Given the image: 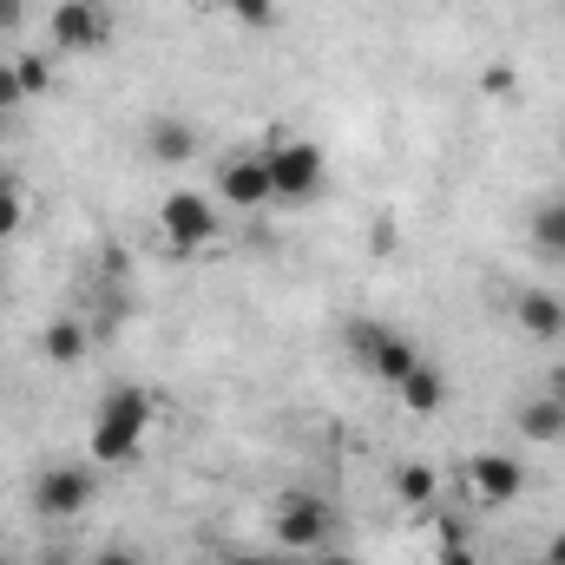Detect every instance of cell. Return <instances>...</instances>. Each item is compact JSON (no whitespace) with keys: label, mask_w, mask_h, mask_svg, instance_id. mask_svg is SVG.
I'll use <instances>...</instances> for the list:
<instances>
[{"label":"cell","mask_w":565,"mask_h":565,"mask_svg":"<svg viewBox=\"0 0 565 565\" xmlns=\"http://www.w3.org/2000/svg\"><path fill=\"white\" fill-rule=\"evenodd\" d=\"M264 164H270V191H277V198H309V191L322 184V151L309 139H282L277 132Z\"/></svg>","instance_id":"3"},{"label":"cell","mask_w":565,"mask_h":565,"mask_svg":"<svg viewBox=\"0 0 565 565\" xmlns=\"http://www.w3.org/2000/svg\"><path fill=\"white\" fill-rule=\"evenodd\" d=\"M46 565H66V553H53V559H46Z\"/></svg>","instance_id":"28"},{"label":"cell","mask_w":565,"mask_h":565,"mask_svg":"<svg viewBox=\"0 0 565 565\" xmlns=\"http://www.w3.org/2000/svg\"><path fill=\"white\" fill-rule=\"evenodd\" d=\"M546 395H553V402L565 408V369H553V375H546Z\"/></svg>","instance_id":"26"},{"label":"cell","mask_w":565,"mask_h":565,"mask_svg":"<svg viewBox=\"0 0 565 565\" xmlns=\"http://www.w3.org/2000/svg\"><path fill=\"white\" fill-rule=\"evenodd\" d=\"M224 7H231V20H244V26H257V33L277 26V0H224Z\"/></svg>","instance_id":"16"},{"label":"cell","mask_w":565,"mask_h":565,"mask_svg":"<svg viewBox=\"0 0 565 565\" xmlns=\"http://www.w3.org/2000/svg\"><path fill=\"white\" fill-rule=\"evenodd\" d=\"M349 342H355V349L369 355V369H375V375H382L388 388H402V382H408V375L422 369L415 342H408V335H395V329H355Z\"/></svg>","instance_id":"4"},{"label":"cell","mask_w":565,"mask_h":565,"mask_svg":"<svg viewBox=\"0 0 565 565\" xmlns=\"http://www.w3.org/2000/svg\"><path fill=\"white\" fill-rule=\"evenodd\" d=\"M198 7H224V0H198Z\"/></svg>","instance_id":"29"},{"label":"cell","mask_w":565,"mask_h":565,"mask_svg":"<svg viewBox=\"0 0 565 565\" xmlns=\"http://www.w3.org/2000/svg\"><path fill=\"white\" fill-rule=\"evenodd\" d=\"M0 565H13V559H0Z\"/></svg>","instance_id":"30"},{"label":"cell","mask_w":565,"mask_h":565,"mask_svg":"<svg viewBox=\"0 0 565 565\" xmlns=\"http://www.w3.org/2000/svg\"><path fill=\"white\" fill-rule=\"evenodd\" d=\"M467 487H473V500H480V507H507V500H520L526 473H520V460H513V454H480V460L467 467Z\"/></svg>","instance_id":"8"},{"label":"cell","mask_w":565,"mask_h":565,"mask_svg":"<svg viewBox=\"0 0 565 565\" xmlns=\"http://www.w3.org/2000/svg\"><path fill=\"white\" fill-rule=\"evenodd\" d=\"M53 40H60L66 53H93V46L113 40V20H106V7H93V0H60V7H53Z\"/></svg>","instance_id":"6"},{"label":"cell","mask_w":565,"mask_h":565,"mask_svg":"<svg viewBox=\"0 0 565 565\" xmlns=\"http://www.w3.org/2000/svg\"><path fill=\"white\" fill-rule=\"evenodd\" d=\"M546 565H565V533L553 540V546H546Z\"/></svg>","instance_id":"27"},{"label":"cell","mask_w":565,"mask_h":565,"mask_svg":"<svg viewBox=\"0 0 565 565\" xmlns=\"http://www.w3.org/2000/svg\"><path fill=\"white\" fill-rule=\"evenodd\" d=\"M277 546L282 553H322L329 540H335V513L316 500V493H282V507H277Z\"/></svg>","instance_id":"2"},{"label":"cell","mask_w":565,"mask_h":565,"mask_svg":"<svg viewBox=\"0 0 565 565\" xmlns=\"http://www.w3.org/2000/svg\"><path fill=\"white\" fill-rule=\"evenodd\" d=\"M158 224H164L171 244H211V237H217V211H211V198H198V191H171L164 211H158Z\"/></svg>","instance_id":"7"},{"label":"cell","mask_w":565,"mask_h":565,"mask_svg":"<svg viewBox=\"0 0 565 565\" xmlns=\"http://www.w3.org/2000/svg\"><path fill=\"white\" fill-rule=\"evenodd\" d=\"M434 565H480V559H473L467 546H440V559H434Z\"/></svg>","instance_id":"23"},{"label":"cell","mask_w":565,"mask_h":565,"mask_svg":"<svg viewBox=\"0 0 565 565\" xmlns=\"http://www.w3.org/2000/svg\"><path fill=\"white\" fill-rule=\"evenodd\" d=\"M86 500H93V473L86 467H46L33 480V507L46 520H73V513H86Z\"/></svg>","instance_id":"5"},{"label":"cell","mask_w":565,"mask_h":565,"mask_svg":"<svg viewBox=\"0 0 565 565\" xmlns=\"http://www.w3.org/2000/svg\"><path fill=\"white\" fill-rule=\"evenodd\" d=\"M46 355H53V362H79V355H86L79 322H53V329H46Z\"/></svg>","instance_id":"15"},{"label":"cell","mask_w":565,"mask_h":565,"mask_svg":"<svg viewBox=\"0 0 565 565\" xmlns=\"http://www.w3.org/2000/svg\"><path fill=\"white\" fill-rule=\"evenodd\" d=\"M513 422H520V434H526V440H559V434H565V408L546 395V388H540L533 402H520V415H513Z\"/></svg>","instance_id":"11"},{"label":"cell","mask_w":565,"mask_h":565,"mask_svg":"<svg viewBox=\"0 0 565 565\" xmlns=\"http://www.w3.org/2000/svg\"><path fill=\"white\" fill-rule=\"evenodd\" d=\"M13 66H20V86H26V99H33V93H46V86H53V66H46V60H40V53H26V60H13Z\"/></svg>","instance_id":"17"},{"label":"cell","mask_w":565,"mask_h":565,"mask_svg":"<svg viewBox=\"0 0 565 565\" xmlns=\"http://www.w3.org/2000/svg\"><path fill=\"white\" fill-rule=\"evenodd\" d=\"M217 191L231 198V204H244V211H257V204H270L277 191H270V164L264 158H231L224 171H217Z\"/></svg>","instance_id":"9"},{"label":"cell","mask_w":565,"mask_h":565,"mask_svg":"<svg viewBox=\"0 0 565 565\" xmlns=\"http://www.w3.org/2000/svg\"><path fill=\"white\" fill-rule=\"evenodd\" d=\"M20 217H26V211H20V191H13V184H0V237H13V231H20Z\"/></svg>","instance_id":"20"},{"label":"cell","mask_w":565,"mask_h":565,"mask_svg":"<svg viewBox=\"0 0 565 565\" xmlns=\"http://www.w3.org/2000/svg\"><path fill=\"white\" fill-rule=\"evenodd\" d=\"M26 99V86H20V66L13 60H0V113H13Z\"/></svg>","instance_id":"19"},{"label":"cell","mask_w":565,"mask_h":565,"mask_svg":"<svg viewBox=\"0 0 565 565\" xmlns=\"http://www.w3.org/2000/svg\"><path fill=\"white\" fill-rule=\"evenodd\" d=\"M402 402H408L415 415H440V402H447V375L422 362V369H415V375L402 382Z\"/></svg>","instance_id":"12"},{"label":"cell","mask_w":565,"mask_h":565,"mask_svg":"<svg viewBox=\"0 0 565 565\" xmlns=\"http://www.w3.org/2000/svg\"><path fill=\"white\" fill-rule=\"evenodd\" d=\"M93 565H145V559L132 553V546H106V553H99Z\"/></svg>","instance_id":"22"},{"label":"cell","mask_w":565,"mask_h":565,"mask_svg":"<svg viewBox=\"0 0 565 565\" xmlns=\"http://www.w3.org/2000/svg\"><path fill=\"white\" fill-rule=\"evenodd\" d=\"M395 493H402L408 507H427V500L440 493V480H434V467H422V460H408V467L395 473Z\"/></svg>","instance_id":"14"},{"label":"cell","mask_w":565,"mask_h":565,"mask_svg":"<svg viewBox=\"0 0 565 565\" xmlns=\"http://www.w3.org/2000/svg\"><path fill=\"white\" fill-rule=\"evenodd\" d=\"M151 422V395L145 388H113L99 402V422H93V460H132Z\"/></svg>","instance_id":"1"},{"label":"cell","mask_w":565,"mask_h":565,"mask_svg":"<svg viewBox=\"0 0 565 565\" xmlns=\"http://www.w3.org/2000/svg\"><path fill=\"white\" fill-rule=\"evenodd\" d=\"M224 565H282L277 553H237V559H224Z\"/></svg>","instance_id":"25"},{"label":"cell","mask_w":565,"mask_h":565,"mask_svg":"<svg viewBox=\"0 0 565 565\" xmlns=\"http://www.w3.org/2000/svg\"><path fill=\"white\" fill-rule=\"evenodd\" d=\"M198 151V139L178 126V119H151V158H164V164H184Z\"/></svg>","instance_id":"13"},{"label":"cell","mask_w":565,"mask_h":565,"mask_svg":"<svg viewBox=\"0 0 565 565\" xmlns=\"http://www.w3.org/2000/svg\"><path fill=\"white\" fill-rule=\"evenodd\" d=\"M26 20V0H0V33H13Z\"/></svg>","instance_id":"21"},{"label":"cell","mask_w":565,"mask_h":565,"mask_svg":"<svg viewBox=\"0 0 565 565\" xmlns=\"http://www.w3.org/2000/svg\"><path fill=\"white\" fill-rule=\"evenodd\" d=\"M309 565H355L342 546H322V553H309Z\"/></svg>","instance_id":"24"},{"label":"cell","mask_w":565,"mask_h":565,"mask_svg":"<svg viewBox=\"0 0 565 565\" xmlns=\"http://www.w3.org/2000/svg\"><path fill=\"white\" fill-rule=\"evenodd\" d=\"M540 244H546V250H559V257H565V204H553V211H540Z\"/></svg>","instance_id":"18"},{"label":"cell","mask_w":565,"mask_h":565,"mask_svg":"<svg viewBox=\"0 0 565 565\" xmlns=\"http://www.w3.org/2000/svg\"><path fill=\"white\" fill-rule=\"evenodd\" d=\"M513 316H520V329L540 335V342H559L565 335V302L546 296V289H520V296H513Z\"/></svg>","instance_id":"10"}]
</instances>
